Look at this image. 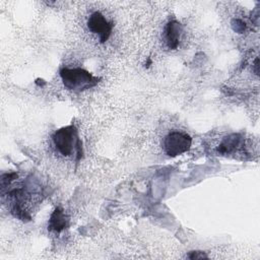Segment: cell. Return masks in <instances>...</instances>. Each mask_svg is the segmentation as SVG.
<instances>
[{
	"label": "cell",
	"mask_w": 260,
	"mask_h": 260,
	"mask_svg": "<svg viewBox=\"0 0 260 260\" xmlns=\"http://www.w3.org/2000/svg\"><path fill=\"white\" fill-rule=\"evenodd\" d=\"M53 142L57 150L64 156L77 154L81 155V143L77 135V130L73 125L57 130L53 135Z\"/></svg>",
	"instance_id": "6da1fadb"
},
{
	"label": "cell",
	"mask_w": 260,
	"mask_h": 260,
	"mask_svg": "<svg viewBox=\"0 0 260 260\" xmlns=\"http://www.w3.org/2000/svg\"><path fill=\"white\" fill-rule=\"evenodd\" d=\"M188 258H190V259H203V258H208V256L203 252L194 251V252H191V254L188 255Z\"/></svg>",
	"instance_id": "9c48e42d"
},
{
	"label": "cell",
	"mask_w": 260,
	"mask_h": 260,
	"mask_svg": "<svg viewBox=\"0 0 260 260\" xmlns=\"http://www.w3.org/2000/svg\"><path fill=\"white\" fill-rule=\"evenodd\" d=\"M164 32H165L164 39H165L167 47L171 50L177 49L179 46V42H180V38H181V34H182L181 23H179L176 20L170 21L166 25Z\"/></svg>",
	"instance_id": "8992f818"
},
{
	"label": "cell",
	"mask_w": 260,
	"mask_h": 260,
	"mask_svg": "<svg viewBox=\"0 0 260 260\" xmlns=\"http://www.w3.org/2000/svg\"><path fill=\"white\" fill-rule=\"evenodd\" d=\"M87 27L92 34L99 37L101 43H105L111 36L113 23L109 21L101 12L95 11L88 17Z\"/></svg>",
	"instance_id": "277c9868"
},
{
	"label": "cell",
	"mask_w": 260,
	"mask_h": 260,
	"mask_svg": "<svg viewBox=\"0 0 260 260\" xmlns=\"http://www.w3.org/2000/svg\"><path fill=\"white\" fill-rule=\"evenodd\" d=\"M258 68H259V59L256 58L254 62V71L256 74H258Z\"/></svg>",
	"instance_id": "30bf717a"
},
{
	"label": "cell",
	"mask_w": 260,
	"mask_h": 260,
	"mask_svg": "<svg viewBox=\"0 0 260 260\" xmlns=\"http://www.w3.org/2000/svg\"><path fill=\"white\" fill-rule=\"evenodd\" d=\"M60 76L64 85L71 90H85L98 84L100 78L81 68H62Z\"/></svg>",
	"instance_id": "7a4b0ae2"
},
{
	"label": "cell",
	"mask_w": 260,
	"mask_h": 260,
	"mask_svg": "<svg viewBox=\"0 0 260 260\" xmlns=\"http://www.w3.org/2000/svg\"><path fill=\"white\" fill-rule=\"evenodd\" d=\"M67 222L68 220L63 210L60 208H56L51 214V217L49 220V229L51 231L59 233L67 226Z\"/></svg>",
	"instance_id": "52a82bcc"
},
{
	"label": "cell",
	"mask_w": 260,
	"mask_h": 260,
	"mask_svg": "<svg viewBox=\"0 0 260 260\" xmlns=\"http://www.w3.org/2000/svg\"><path fill=\"white\" fill-rule=\"evenodd\" d=\"M244 145V138L240 134H231L223 138L218 144L216 151L220 155H228L235 153L239 150L240 147Z\"/></svg>",
	"instance_id": "5b68a950"
},
{
	"label": "cell",
	"mask_w": 260,
	"mask_h": 260,
	"mask_svg": "<svg viewBox=\"0 0 260 260\" xmlns=\"http://www.w3.org/2000/svg\"><path fill=\"white\" fill-rule=\"evenodd\" d=\"M233 27H234V30L238 32H243L246 25H245V22H243L241 19H235L233 21Z\"/></svg>",
	"instance_id": "ba28073f"
},
{
	"label": "cell",
	"mask_w": 260,
	"mask_h": 260,
	"mask_svg": "<svg viewBox=\"0 0 260 260\" xmlns=\"http://www.w3.org/2000/svg\"><path fill=\"white\" fill-rule=\"evenodd\" d=\"M192 144L191 137L183 132L169 133L164 140V150L169 156H177L186 152Z\"/></svg>",
	"instance_id": "3957f363"
}]
</instances>
